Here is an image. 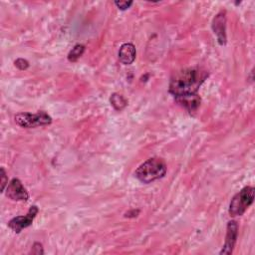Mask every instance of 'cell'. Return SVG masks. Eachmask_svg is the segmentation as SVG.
<instances>
[{"label": "cell", "mask_w": 255, "mask_h": 255, "mask_svg": "<svg viewBox=\"0 0 255 255\" xmlns=\"http://www.w3.org/2000/svg\"><path fill=\"white\" fill-rule=\"evenodd\" d=\"M173 98L174 101L190 115L196 113L201 105V98L197 93L180 95Z\"/></svg>", "instance_id": "9"}, {"label": "cell", "mask_w": 255, "mask_h": 255, "mask_svg": "<svg viewBox=\"0 0 255 255\" xmlns=\"http://www.w3.org/2000/svg\"><path fill=\"white\" fill-rule=\"evenodd\" d=\"M85 50H86L85 45H83V44H76L72 48V50L68 53V56H67L68 61L72 62V63L77 62L83 56Z\"/></svg>", "instance_id": "12"}, {"label": "cell", "mask_w": 255, "mask_h": 255, "mask_svg": "<svg viewBox=\"0 0 255 255\" xmlns=\"http://www.w3.org/2000/svg\"><path fill=\"white\" fill-rule=\"evenodd\" d=\"M132 1H115L116 6L120 9V10H127L128 9L131 5H132Z\"/></svg>", "instance_id": "16"}, {"label": "cell", "mask_w": 255, "mask_h": 255, "mask_svg": "<svg viewBox=\"0 0 255 255\" xmlns=\"http://www.w3.org/2000/svg\"><path fill=\"white\" fill-rule=\"evenodd\" d=\"M4 192L6 197L13 201H27L29 199V193L27 189L24 187L21 180L16 177L9 181Z\"/></svg>", "instance_id": "6"}, {"label": "cell", "mask_w": 255, "mask_h": 255, "mask_svg": "<svg viewBox=\"0 0 255 255\" xmlns=\"http://www.w3.org/2000/svg\"><path fill=\"white\" fill-rule=\"evenodd\" d=\"M30 254H35V255H43L44 254V249L43 245L40 242H34V244L31 247Z\"/></svg>", "instance_id": "14"}, {"label": "cell", "mask_w": 255, "mask_h": 255, "mask_svg": "<svg viewBox=\"0 0 255 255\" xmlns=\"http://www.w3.org/2000/svg\"><path fill=\"white\" fill-rule=\"evenodd\" d=\"M110 103H111V106L118 112H121L123 111L127 106H128V101L127 99L121 95V94H118V93H114L111 95L110 97Z\"/></svg>", "instance_id": "11"}, {"label": "cell", "mask_w": 255, "mask_h": 255, "mask_svg": "<svg viewBox=\"0 0 255 255\" xmlns=\"http://www.w3.org/2000/svg\"><path fill=\"white\" fill-rule=\"evenodd\" d=\"M14 66L18 70H20V71H25V70H27L29 68L30 63L26 59H24V58H18V59H16L14 61Z\"/></svg>", "instance_id": "13"}, {"label": "cell", "mask_w": 255, "mask_h": 255, "mask_svg": "<svg viewBox=\"0 0 255 255\" xmlns=\"http://www.w3.org/2000/svg\"><path fill=\"white\" fill-rule=\"evenodd\" d=\"M1 192H4L7 185H8V176L4 169V167H1Z\"/></svg>", "instance_id": "15"}, {"label": "cell", "mask_w": 255, "mask_h": 255, "mask_svg": "<svg viewBox=\"0 0 255 255\" xmlns=\"http://www.w3.org/2000/svg\"><path fill=\"white\" fill-rule=\"evenodd\" d=\"M139 212H140L139 209L133 208V209H129L128 211H127V212L124 214V216H125L126 218H134V217H136V216L139 214Z\"/></svg>", "instance_id": "17"}, {"label": "cell", "mask_w": 255, "mask_h": 255, "mask_svg": "<svg viewBox=\"0 0 255 255\" xmlns=\"http://www.w3.org/2000/svg\"><path fill=\"white\" fill-rule=\"evenodd\" d=\"M136 50L132 43L123 44L118 52L119 61L124 65H130L135 60Z\"/></svg>", "instance_id": "10"}, {"label": "cell", "mask_w": 255, "mask_h": 255, "mask_svg": "<svg viewBox=\"0 0 255 255\" xmlns=\"http://www.w3.org/2000/svg\"><path fill=\"white\" fill-rule=\"evenodd\" d=\"M39 212V208L37 205H32L26 215H19L16 217H13L8 222V227L12 229L15 233L19 234L24 228H27L32 225L35 217L37 216Z\"/></svg>", "instance_id": "5"}, {"label": "cell", "mask_w": 255, "mask_h": 255, "mask_svg": "<svg viewBox=\"0 0 255 255\" xmlns=\"http://www.w3.org/2000/svg\"><path fill=\"white\" fill-rule=\"evenodd\" d=\"M238 237V223L235 220H230L226 226V236L225 242L219 251L220 255H230L234 250V246L236 244Z\"/></svg>", "instance_id": "8"}, {"label": "cell", "mask_w": 255, "mask_h": 255, "mask_svg": "<svg viewBox=\"0 0 255 255\" xmlns=\"http://www.w3.org/2000/svg\"><path fill=\"white\" fill-rule=\"evenodd\" d=\"M14 122L17 126L24 128H34L45 127L52 124L51 116L45 111H39L35 114L19 113L14 117Z\"/></svg>", "instance_id": "4"}, {"label": "cell", "mask_w": 255, "mask_h": 255, "mask_svg": "<svg viewBox=\"0 0 255 255\" xmlns=\"http://www.w3.org/2000/svg\"><path fill=\"white\" fill-rule=\"evenodd\" d=\"M166 163L160 157H150L142 162L134 171V176L142 183L148 184L162 178L166 174Z\"/></svg>", "instance_id": "2"}, {"label": "cell", "mask_w": 255, "mask_h": 255, "mask_svg": "<svg viewBox=\"0 0 255 255\" xmlns=\"http://www.w3.org/2000/svg\"><path fill=\"white\" fill-rule=\"evenodd\" d=\"M255 188L253 186H245L238 191L231 199L229 203L228 212L230 216H242L245 211L252 205L254 201Z\"/></svg>", "instance_id": "3"}, {"label": "cell", "mask_w": 255, "mask_h": 255, "mask_svg": "<svg viewBox=\"0 0 255 255\" xmlns=\"http://www.w3.org/2000/svg\"><path fill=\"white\" fill-rule=\"evenodd\" d=\"M211 28L216 36L217 42L220 46H225L227 42L226 36V11L221 10L212 19Z\"/></svg>", "instance_id": "7"}, {"label": "cell", "mask_w": 255, "mask_h": 255, "mask_svg": "<svg viewBox=\"0 0 255 255\" xmlns=\"http://www.w3.org/2000/svg\"><path fill=\"white\" fill-rule=\"evenodd\" d=\"M207 77L208 72L197 67L178 70L170 78L168 92L173 97L197 93L199 87Z\"/></svg>", "instance_id": "1"}]
</instances>
